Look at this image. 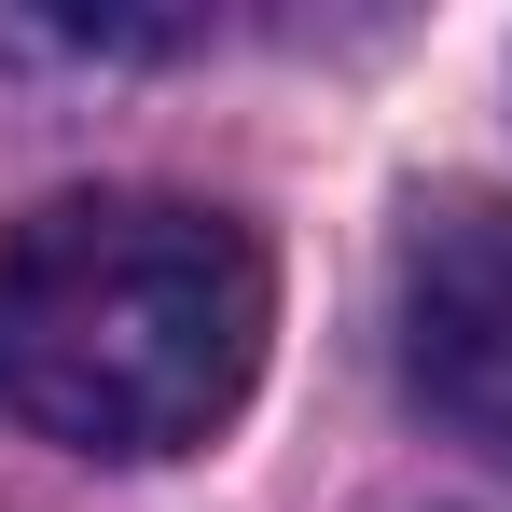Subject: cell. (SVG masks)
<instances>
[{
    "label": "cell",
    "instance_id": "cell-1",
    "mask_svg": "<svg viewBox=\"0 0 512 512\" xmlns=\"http://www.w3.org/2000/svg\"><path fill=\"white\" fill-rule=\"evenodd\" d=\"M263 250L194 194H56L0 236V416L70 457H194L263 374Z\"/></svg>",
    "mask_w": 512,
    "mask_h": 512
},
{
    "label": "cell",
    "instance_id": "cell-2",
    "mask_svg": "<svg viewBox=\"0 0 512 512\" xmlns=\"http://www.w3.org/2000/svg\"><path fill=\"white\" fill-rule=\"evenodd\" d=\"M388 333L402 388L443 443H471L512 471V194H416L402 250H388Z\"/></svg>",
    "mask_w": 512,
    "mask_h": 512
}]
</instances>
